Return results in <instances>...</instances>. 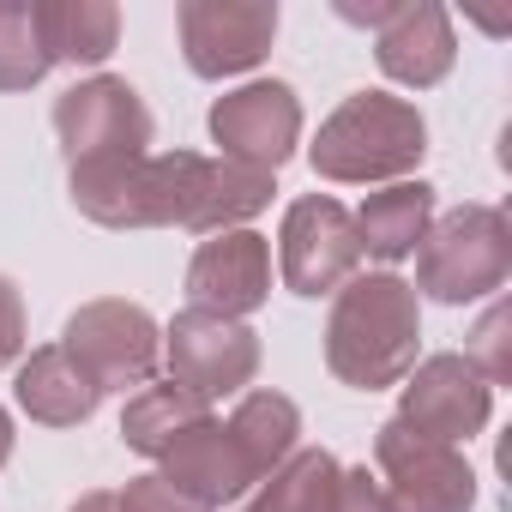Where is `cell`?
<instances>
[{
	"instance_id": "6da1fadb",
	"label": "cell",
	"mask_w": 512,
	"mask_h": 512,
	"mask_svg": "<svg viewBox=\"0 0 512 512\" xmlns=\"http://www.w3.org/2000/svg\"><path fill=\"white\" fill-rule=\"evenodd\" d=\"M422 350V296L398 272H356L326 314V368L356 392L404 386Z\"/></svg>"
},
{
	"instance_id": "7a4b0ae2",
	"label": "cell",
	"mask_w": 512,
	"mask_h": 512,
	"mask_svg": "<svg viewBox=\"0 0 512 512\" xmlns=\"http://www.w3.org/2000/svg\"><path fill=\"white\" fill-rule=\"evenodd\" d=\"M422 157H428V121L410 97H392V91L344 97L320 121V139L308 145L314 175L320 181H350V187H368V181L392 187Z\"/></svg>"
},
{
	"instance_id": "3957f363",
	"label": "cell",
	"mask_w": 512,
	"mask_h": 512,
	"mask_svg": "<svg viewBox=\"0 0 512 512\" xmlns=\"http://www.w3.org/2000/svg\"><path fill=\"white\" fill-rule=\"evenodd\" d=\"M512 278V223L500 205H458L440 223H428L416 247V296L440 308H464L482 296H500Z\"/></svg>"
},
{
	"instance_id": "277c9868",
	"label": "cell",
	"mask_w": 512,
	"mask_h": 512,
	"mask_svg": "<svg viewBox=\"0 0 512 512\" xmlns=\"http://www.w3.org/2000/svg\"><path fill=\"white\" fill-rule=\"evenodd\" d=\"M55 139L67 151V169L139 163L151 157V109L127 79L91 73L55 97Z\"/></svg>"
},
{
	"instance_id": "5b68a950",
	"label": "cell",
	"mask_w": 512,
	"mask_h": 512,
	"mask_svg": "<svg viewBox=\"0 0 512 512\" xmlns=\"http://www.w3.org/2000/svg\"><path fill=\"white\" fill-rule=\"evenodd\" d=\"M61 350L85 368V380L97 392H127V386H151L157 380L163 326L127 296H97V302H79L67 314Z\"/></svg>"
},
{
	"instance_id": "8992f818",
	"label": "cell",
	"mask_w": 512,
	"mask_h": 512,
	"mask_svg": "<svg viewBox=\"0 0 512 512\" xmlns=\"http://www.w3.org/2000/svg\"><path fill=\"white\" fill-rule=\"evenodd\" d=\"M163 362H169L175 386L217 404V398H241L253 380H260L266 350H260V332L247 320H217V314L181 308L163 326Z\"/></svg>"
},
{
	"instance_id": "52a82bcc",
	"label": "cell",
	"mask_w": 512,
	"mask_h": 512,
	"mask_svg": "<svg viewBox=\"0 0 512 512\" xmlns=\"http://www.w3.org/2000/svg\"><path fill=\"white\" fill-rule=\"evenodd\" d=\"M278 272H284L290 296H308V302L338 296L362 272L356 217L326 193H302L284 211V229H278Z\"/></svg>"
},
{
	"instance_id": "ba28073f",
	"label": "cell",
	"mask_w": 512,
	"mask_h": 512,
	"mask_svg": "<svg viewBox=\"0 0 512 512\" xmlns=\"http://www.w3.org/2000/svg\"><path fill=\"white\" fill-rule=\"evenodd\" d=\"M374 464H380V488L392 512H470L476 506V470L464 464V452L404 428L398 416L380 422Z\"/></svg>"
},
{
	"instance_id": "9c48e42d",
	"label": "cell",
	"mask_w": 512,
	"mask_h": 512,
	"mask_svg": "<svg viewBox=\"0 0 512 512\" xmlns=\"http://www.w3.org/2000/svg\"><path fill=\"white\" fill-rule=\"evenodd\" d=\"M205 127H211V145L229 163L278 175L302 145V97L284 79H253V85L217 97Z\"/></svg>"
},
{
	"instance_id": "30bf717a",
	"label": "cell",
	"mask_w": 512,
	"mask_h": 512,
	"mask_svg": "<svg viewBox=\"0 0 512 512\" xmlns=\"http://www.w3.org/2000/svg\"><path fill=\"white\" fill-rule=\"evenodd\" d=\"M181 55L199 79L253 73L278 43V0H181Z\"/></svg>"
},
{
	"instance_id": "8fae6325",
	"label": "cell",
	"mask_w": 512,
	"mask_h": 512,
	"mask_svg": "<svg viewBox=\"0 0 512 512\" xmlns=\"http://www.w3.org/2000/svg\"><path fill=\"white\" fill-rule=\"evenodd\" d=\"M488 410H494V386L464 362V356H428L404 374L398 386V422L440 440V446H464L488 428Z\"/></svg>"
},
{
	"instance_id": "7c38bea8",
	"label": "cell",
	"mask_w": 512,
	"mask_h": 512,
	"mask_svg": "<svg viewBox=\"0 0 512 512\" xmlns=\"http://www.w3.org/2000/svg\"><path fill=\"white\" fill-rule=\"evenodd\" d=\"M272 302V241L260 229H223L187 260V308L217 320H247Z\"/></svg>"
},
{
	"instance_id": "4fadbf2b",
	"label": "cell",
	"mask_w": 512,
	"mask_h": 512,
	"mask_svg": "<svg viewBox=\"0 0 512 512\" xmlns=\"http://www.w3.org/2000/svg\"><path fill=\"white\" fill-rule=\"evenodd\" d=\"M374 61L392 85H410V91L440 85L458 61V37H452L446 7L440 0H398V13L374 31Z\"/></svg>"
},
{
	"instance_id": "5bb4252c",
	"label": "cell",
	"mask_w": 512,
	"mask_h": 512,
	"mask_svg": "<svg viewBox=\"0 0 512 512\" xmlns=\"http://www.w3.org/2000/svg\"><path fill=\"white\" fill-rule=\"evenodd\" d=\"M157 464H163V470H157L163 482H175L187 500H199V506H211V512L229 506V500H241L247 488H260V476H253V464L241 458L229 422H217V416L193 422Z\"/></svg>"
},
{
	"instance_id": "9a60e30c",
	"label": "cell",
	"mask_w": 512,
	"mask_h": 512,
	"mask_svg": "<svg viewBox=\"0 0 512 512\" xmlns=\"http://www.w3.org/2000/svg\"><path fill=\"white\" fill-rule=\"evenodd\" d=\"M272 175L266 169H241L229 157H199L193 163V187H187V217L181 229L193 235H223V229H241L247 217H260L272 205Z\"/></svg>"
},
{
	"instance_id": "2e32d148",
	"label": "cell",
	"mask_w": 512,
	"mask_h": 512,
	"mask_svg": "<svg viewBox=\"0 0 512 512\" xmlns=\"http://www.w3.org/2000/svg\"><path fill=\"white\" fill-rule=\"evenodd\" d=\"M13 398H19V410H25L31 422H43V428H79V422H91L97 404H103V392L85 380V368H79L61 344H43V350H31V356L19 362Z\"/></svg>"
},
{
	"instance_id": "e0dca14e",
	"label": "cell",
	"mask_w": 512,
	"mask_h": 512,
	"mask_svg": "<svg viewBox=\"0 0 512 512\" xmlns=\"http://www.w3.org/2000/svg\"><path fill=\"white\" fill-rule=\"evenodd\" d=\"M350 217H356L362 253H374L380 266H398L422 247V235L434 223V187L428 181H392V187L368 193Z\"/></svg>"
},
{
	"instance_id": "ac0fdd59",
	"label": "cell",
	"mask_w": 512,
	"mask_h": 512,
	"mask_svg": "<svg viewBox=\"0 0 512 512\" xmlns=\"http://www.w3.org/2000/svg\"><path fill=\"white\" fill-rule=\"evenodd\" d=\"M43 49L61 67H103L121 43V7L115 0H37Z\"/></svg>"
},
{
	"instance_id": "d6986e66",
	"label": "cell",
	"mask_w": 512,
	"mask_h": 512,
	"mask_svg": "<svg viewBox=\"0 0 512 512\" xmlns=\"http://www.w3.org/2000/svg\"><path fill=\"white\" fill-rule=\"evenodd\" d=\"M211 416V404L205 398H193L187 386H175V380H151V386H139L133 398H127V410H121V440H127V452H139V458H163L193 422H205Z\"/></svg>"
},
{
	"instance_id": "ffe728a7",
	"label": "cell",
	"mask_w": 512,
	"mask_h": 512,
	"mask_svg": "<svg viewBox=\"0 0 512 512\" xmlns=\"http://www.w3.org/2000/svg\"><path fill=\"white\" fill-rule=\"evenodd\" d=\"M229 434H235L241 458L253 464V476L266 482V476L296 452V440H302V410H296V398H284V392H241V404L229 410Z\"/></svg>"
},
{
	"instance_id": "44dd1931",
	"label": "cell",
	"mask_w": 512,
	"mask_h": 512,
	"mask_svg": "<svg viewBox=\"0 0 512 512\" xmlns=\"http://www.w3.org/2000/svg\"><path fill=\"white\" fill-rule=\"evenodd\" d=\"M344 464L326 446H296L253 494V512H332Z\"/></svg>"
},
{
	"instance_id": "7402d4cb",
	"label": "cell",
	"mask_w": 512,
	"mask_h": 512,
	"mask_svg": "<svg viewBox=\"0 0 512 512\" xmlns=\"http://www.w3.org/2000/svg\"><path fill=\"white\" fill-rule=\"evenodd\" d=\"M49 67L37 0H0V91H31L49 79Z\"/></svg>"
},
{
	"instance_id": "603a6c76",
	"label": "cell",
	"mask_w": 512,
	"mask_h": 512,
	"mask_svg": "<svg viewBox=\"0 0 512 512\" xmlns=\"http://www.w3.org/2000/svg\"><path fill=\"white\" fill-rule=\"evenodd\" d=\"M464 362H470L488 386H506V380H512V308H506V302H494V308L470 326Z\"/></svg>"
},
{
	"instance_id": "cb8c5ba5",
	"label": "cell",
	"mask_w": 512,
	"mask_h": 512,
	"mask_svg": "<svg viewBox=\"0 0 512 512\" xmlns=\"http://www.w3.org/2000/svg\"><path fill=\"white\" fill-rule=\"evenodd\" d=\"M115 512H211V506H199V500H187L175 482H163V476H133L121 494H115Z\"/></svg>"
},
{
	"instance_id": "d4e9b609",
	"label": "cell",
	"mask_w": 512,
	"mask_h": 512,
	"mask_svg": "<svg viewBox=\"0 0 512 512\" xmlns=\"http://www.w3.org/2000/svg\"><path fill=\"white\" fill-rule=\"evenodd\" d=\"M25 344H31V320H25V290L0 272V368L25 362Z\"/></svg>"
},
{
	"instance_id": "484cf974",
	"label": "cell",
	"mask_w": 512,
	"mask_h": 512,
	"mask_svg": "<svg viewBox=\"0 0 512 512\" xmlns=\"http://www.w3.org/2000/svg\"><path fill=\"white\" fill-rule=\"evenodd\" d=\"M332 512H392V500H386L380 476H368V464H362V470H344V476H338Z\"/></svg>"
},
{
	"instance_id": "4316f807",
	"label": "cell",
	"mask_w": 512,
	"mask_h": 512,
	"mask_svg": "<svg viewBox=\"0 0 512 512\" xmlns=\"http://www.w3.org/2000/svg\"><path fill=\"white\" fill-rule=\"evenodd\" d=\"M67 512H115V494H109V488H91V494H79Z\"/></svg>"
},
{
	"instance_id": "83f0119b",
	"label": "cell",
	"mask_w": 512,
	"mask_h": 512,
	"mask_svg": "<svg viewBox=\"0 0 512 512\" xmlns=\"http://www.w3.org/2000/svg\"><path fill=\"white\" fill-rule=\"evenodd\" d=\"M7 458H13V416L0 410V470H7Z\"/></svg>"
},
{
	"instance_id": "f1b7e54d",
	"label": "cell",
	"mask_w": 512,
	"mask_h": 512,
	"mask_svg": "<svg viewBox=\"0 0 512 512\" xmlns=\"http://www.w3.org/2000/svg\"><path fill=\"white\" fill-rule=\"evenodd\" d=\"M241 512H253V506H241Z\"/></svg>"
}]
</instances>
